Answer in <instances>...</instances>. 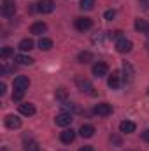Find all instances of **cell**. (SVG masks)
Returning <instances> with one entry per match:
<instances>
[{
    "label": "cell",
    "instance_id": "cell-1",
    "mask_svg": "<svg viewBox=\"0 0 149 151\" xmlns=\"http://www.w3.org/2000/svg\"><path fill=\"white\" fill-rule=\"evenodd\" d=\"M16 12V4L14 0H2V16L4 18H11Z\"/></svg>",
    "mask_w": 149,
    "mask_h": 151
},
{
    "label": "cell",
    "instance_id": "cell-2",
    "mask_svg": "<svg viewBox=\"0 0 149 151\" xmlns=\"http://www.w3.org/2000/svg\"><path fill=\"white\" fill-rule=\"evenodd\" d=\"M75 28L79 30V32H84V30H90L91 27H93V19L91 18H75Z\"/></svg>",
    "mask_w": 149,
    "mask_h": 151
},
{
    "label": "cell",
    "instance_id": "cell-3",
    "mask_svg": "<svg viewBox=\"0 0 149 151\" xmlns=\"http://www.w3.org/2000/svg\"><path fill=\"white\" fill-rule=\"evenodd\" d=\"M93 113L97 116H109V114H112V107H111V104H107V102H100V104L95 106Z\"/></svg>",
    "mask_w": 149,
    "mask_h": 151
},
{
    "label": "cell",
    "instance_id": "cell-4",
    "mask_svg": "<svg viewBox=\"0 0 149 151\" xmlns=\"http://www.w3.org/2000/svg\"><path fill=\"white\" fill-rule=\"evenodd\" d=\"M37 11L42 14H49L54 11V2L53 0H40L37 4Z\"/></svg>",
    "mask_w": 149,
    "mask_h": 151
},
{
    "label": "cell",
    "instance_id": "cell-5",
    "mask_svg": "<svg viewBox=\"0 0 149 151\" xmlns=\"http://www.w3.org/2000/svg\"><path fill=\"white\" fill-rule=\"evenodd\" d=\"M72 114L70 113H60L56 118H54V123L58 125V127H69L70 123H72Z\"/></svg>",
    "mask_w": 149,
    "mask_h": 151
},
{
    "label": "cell",
    "instance_id": "cell-6",
    "mask_svg": "<svg viewBox=\"0 0 149 151\" xmlns=\"http://www.w3.org/2000/svg\"><path fill=\"white\" fill-rule=\"evenodd\" d=\"M107 72H109L107 63H104V62H97V63L93 65V76H95V77H104V76H107Z\"/></svg>",
    "mask_w": 149,
    "mask_h": 151
},
{
    "label": "cell",
    "instance_id": "cell-7",
    "mask_svg": "<svg viewBox=\"0 0 149 151\" xmlns=\"http://www.w3.org/2000/svg\"><path fill=\"white\" fill-rule=\"evenodd\" d=\"M132 47H133L132 40H126V39H119V40L116 42V49H117L119 53H130V51H132Z\"/></svg>",
    "mask_w": 149,
    "mask_h": 151
},
{
    "label": "cell",
    "instance_id": "cell-8",
    "mask_svg": "<svg viewBox=\"0 0 149 151\" xmlns=\"http://www.w3.org/2000/svg\"><path fill=\"white\" fill-rule=\"evenodd\" d=\"M28 86H30V79L27 77V76H18L16 79H14V88L16 90H28Z\"/></svg>",
    "mask_w": 149,
    "mask_h": 151
},
{
    "label": "cell",
    "instance_id": "cell-9",
    "mask_svg": "<svg viewBox=\"0 0 149 151\" xmlns=\"http://www.w3.org/2000/svg\"><path fill=\"white\" fill-rule=\"evenodd\" d=\"M107 84H109V88H112V90H117L119 84H121V74H119L117 70H114V72L109 76V79H107Z\"/></svg>",
    "mask_w": 149,
    "mask_h": 151
},
{
    "label": "cell",
    "instance_id": "cell-10",
    "mask_svg": "<svg viewBox=\"0 0 149 151\" xmlns=\"http://www.w3.org/2000/svg\"><path fill=\"white\" fill-rule=\"evenodd\" d=\"M75 83H77V86H79V90H81V91H88L90 95H95L93 86L90 84V81H86V79H82V77H77V79H75Z\"/></svg>",
    "mask_w": 149,
    "mask_h": 151
},
{
    "label": "cell",
    "instance_id": "cell-11",
    "mask_svg": "<svg viewBox=\"0 0 149 151\" xmlns=\"http://www.w3.org/2000/svg\"><path fill=\"white\" fill-rule=\"evenodd\" d=\"M5 127L7 128H19L21 127V119L18 116H14V114H9L5 118Z\"/></svg>",
    "mask_w": 149,
    "mask_h": 151
},
{
    "label": "cell",
    "instance_id": "cell-12",
    "mask_svg": "<svg viewBox=\"0 0 149 151\" xmlns=\"http://www.w3.org/2000/svg\"><path fill=\"white\" fill-rule=\"evenodd\" d=\"M79 134H81V137L90 139V137L95 135V127H93V125H82V127L79 128Z\"/></svg>",
    "mask_w": 149,
    "mask_h": 151
},
{
    "label": "cell",
    "instance_id": "cell-13",
    "mask_svg": "<svg viewBox=\"0 0 149 151\" xmlns=\"http://www.w3.org/2000/svg\"><path fill=\"white\" fill-rule=\"evenodd\" d=\"M60 139H62V142H65V144H70V142L75 139V132L72 130V128H67V130H63V132H62Z\"/></svg>",
    "mask_w": 149,
    "mask_h": 151
},
{
    "label": "cell",
    "instance_id": "cell-14",
    "mask_svg": "<svg viewBox=\"0 0 149 151\" xmlns=\"http://www.w3.org/2000/svg\"><path fill=\"white\" fill-rule=\"evenodd\" d=\"M119 130H121L123 134H133V132H135V123H133V121H128V119H125V121H121V125H119Z\"/></svg>",
    "mask_w": 149,
    "mask_h": 151
},
{
    "label": "cell",
    "instance_id": "cell-15",
    "mask_svg": "<svg viewBox=\"0 0 149 151\" xmlns=\"http://www.w3.org/2000/svg\"><path fill=\"white\" fill-rule=\"evenodd\" d=\"M135 30H137V32H140V34L149 32V21L142 19V18H137V19H135Z\"/></svg>",
    "mask_w": 149,
    "mask_h": 151
},
{
    "label": "cell",
    "instance_id": "cell-16",
    "mask_svg": "<svg viewBox=\"0 0 149 151\" xmlns=\"http://www.w3.org/2000/svg\"><path fill=\"white\" fill-rule=\"evenodd\" d=\"M47 30V27H46V23H42V21H37V23H34L32 27H30V32L34 34V35H40V34H44Z\"/></svg>",
    "mask_w": 149,
    "mask_h": 151
},
{
    "label": "cell",
    "instance_id": "cell-17",
    "mask_svg": "<svg viewBox=\"0 0 149 151\" xmlns=\"http://www.w3.org/2000/svg\"><path fill=\"white\" fill-rule=\"evenodd\" d=\"M19 113L25 116H34L35 107H34V104H19Z\"/></svg>",
    "mask_w": 149,
    "mask_h": 151
},
{
    "label": "cell",
    "instance_id": "cell-18",
    "mask_svg": "<svg viewBox=\"0 0 149 151\" xmlns=\"http://www.w3.org/2000/svg\"><path fill=\"white\" fill-rule=\"evenodd\" d=\"M123 77H125V81H128V83H130V81H132V79H133V69H132V65H130V63H125V65H123Z\"/></svg>",
    "mask_w": 149,
    "mask_h": 151
},
{
    "label": "cell",
    "instance_id": "cell-19",
    "mask_svg": "<svg viewBox=\"0 0 149 151\" xmlns=\"http://www.w3.org/2000/svg\"><path fill=\"white\" fill-rule=\"evenodd\" d=\"M19 49H21V51H30V49H34V40H32V39H23V40L19 42Z\"/></svg>",
    "mask_w": 149,
    "mask_h": 151
},
{
    "label": "cell",
    "instance_id": "cell-20",
    "mask_svg": "<svg viewBox=\"0 0 149 151\" xmlns=\"http://www.w3.org/2000/svg\"><path fill=\"white\" fill-rule=\"evenodd\" d=\"M77 60H79V63H88V62L93 60V55H91L90 51H82V53H79Z\"/></svg>",
    "mask_w": 149,
    "mask_h": 151
},
{
    "label": "cell",
    "instance_id": "cell-21",
    "mask_svg": "<svg viewBox=\"0 0 149 151\" xmlns=\"http://www.w3.org/2000/svg\"><path fill=\"white\" fill-rule=\"evenodd\" d=\"M16 62L21 63V65H32L34 63V58H30L27 55H16Z\"/></svg>",
    "mask_w": 149,
    "mask_h": 151
},
{
    "label": "cell",
    "instance_id": "cell-22",
    "mask_svg": "<svg viewBox=\"0 0 149 151\" xmlns=\"http://www.w3.org/2000/svg\"><path fill=\"white\" fill-rule=\"evenodd\" d=\"M54 97H56V100L65 102V100H67V97H69V91H67L65 88H58V90L54 91Z\"/></svg>",
    "mask_w": 149,
    "mask_h": 151
},
{
    "label": "cell",
    "instance_id": "cell-23",
    "mask_svg": "<svg viewBox=\"0 0 149 151\" xmlns=\"http://www.w3.org/2000/svg\"><path fill=\"white\" fill-rule=\"evenodd\" d=\"M39 47H40V49H44V51H49V49H51V47H53V40H51V39H40V40H39Z\"/></svg>",
    "mask_w": 149,
    "mask_h": 151
},
{
    "label": "cell",
    "instance_id": "cell-24",
    "mask_svg": "<svg viewBox=\"0 0 149 151\" xmlns=\"http://www.w3.org/2000/svg\"><path fill=\"white\" fill-rule=\"evenodd\" d=\"M79 7H81L82 11H91V9L95 7V0H81Z\"/></svg>",
    "mask_w": 149,
    "mask_h": 151
},
{
    "label": "cell",
    "instance_id": "cell-25",
    "mask_svg": "<svg viewBox=\"0 0 149 151\" xmlns=\"http://www.w3.org/2000/svg\"><path fill=\"white\" fill-rule=\"evenodd\" d=\"M12 53H14V49L9 47V46H5V47H2V51H0V58H2V60H7Z\"/></svg>",
    "mask_w": 149,
    "mask_h": 151
},
{
    "label": "cell",
    "instance_id": "cell-26",
    "mask_svg": "<svg viewBox=\"0 0 149 151\" xmlns=\"http://www.w3.org/2000/svg\"><path fill=\"white\" fill-rule=\"evenodd\" d=\"M25 151H40V150H39L37 142L30 139V141H27V142H25Z\"/></svg>",
    "mask_w": 149,
    "mask_h": 151
},
{
    "label": "cell",
    "instance_id": "cell-27",
    "mask_svg": "<svg viewBox=\"0 0 149 151\" xmlns=\"http://www.w3.org/2000/svg\"><path fill=\"white\" fill-rule=\"evenodd\" d=\"M23 95H25L23 90H16V91L12 93V100H14V102H19V100L23 99Z\"/></svg>",
    "mask_w": 149,
    "mask_h": 151
},
{
    "label": "cell",
    "instance_id": "cell-28",
    "mask_svg": "<svg viewBox=\"0 0 149 151\" xmlns=\"http://www.w3.org/2000/svg\"><path fill=\"white\" fill-rule=\"evenodd\" d=\"M62 107H63V113H69V111H72V109H74V104H72V102H67V100H65Z\"/></svg>",
    "mask_w": 149,
    "mask_h": 151
},
{
    "label": "cell",
    "instance_id": "cell-29",
    "mask_svg": "<svg viewBox=\"0 0 149 151\" xmlns=\"http://www.w3.org/2000/svg\"><path fill=\"white\" fill-rule=\"evenodd\" d=\"M114 16H116V11H112V9H109V11H105V14H104V18H105L107 21H111V19H114Z\"/></svg>",
    "mask_w": 149,
    "mask_h": 151
},
{
    "label": "cell",
    "instance_id": "cell-30",
    "mask_svg": "<svg viewBox=\"0 0 149 151\" xmlns=\"http://www.w3.org/2000/svg\"><path fill=\"white\" fill-rule=\"evenodd\" d=\"M111 37H116V39H125L123 37V30H116V32H112Z\"/></svg>",
    "mask_w": 149,
    "mask_h": 151
},
{
    "label": "cell",
    "instance_id": "cell-31",
    "mask_svg": "<svg viewBox=\"0 0 149 151\" xmlns=\"http://www.w3.org/2000/svg\"><path fill=\"white\" fill-rule=\"evenodd\" d=\"M111 141L114 142V144H116V146H121V139H119V137H116V135H112V137H111Z\"/></svg>",
    "mask_w": 149,
    "mask_h": 151
},
{
    "label": "cell",
    "instance_id": "cell-32",
    "mask_svg": "<svg viewBox=\"0 0 149 151\" xmlns=\"http://www.w3.org/2000/svg\"><path fill=\"white\" fill-rule=\"evenodd\" d=\"M0 95H5V83H0Z\"/></svg>",
    "mask_w": 149,
    "mask_h": 151
},
{
    "label": "cell",
    "instance_id": "cell-33",
    "mask_svg": "<svg viewBox=\"0 0 149 151\" xmlns=\"http://www.w3.org/2000/svg\"><path fill=\"white\" fill-rule=\"evenodd\" d=\"M142 139H144L146 142H149V128L146 130V132H144V134H142Z\"/></svg>",
    "mask_w": 149,
    "mask_h": 151
},
{
    "label": "cell",
    "instance_id": "cell-34",
    "mask_svg": "<svg viewBox=\"0 0 149 151\" xmlns=\"http://www.w3.org/2000/svg\"><path fill=\"white\" fill-rule=\"evenodd\" d=\"M79 151H93L91 146H82V148H79Z\"/></svg>",
    "mask_w": 149,
    "mask_h": 151
},
{
    "label": "cell",
    "instance_id": "cell-35",
    "mask_svg": "<svg viewBox=\"0 0 149 151\" xmlns=\"http://www.w3.org/2000/svg\"><path fill=\"white\" fill-rule=\"evenodd\" d=\"M140 2H142L144 5H149V0H140Z\"/></svg>",
    "mask_w": 149,
    "mask_h": 151
},
{
    "label": "cell",
    "instance_id": "cell-36",
    "mask_svg": "<svg viewBox=\"0 0 149 151\" xmlns=\"http://www.w3.org/2000/svg\"><path fill=\"white\" fill-rule=\"evenodd\" d=\"M148 93H149V88H148Z\"/></svg>",
    "mask_w": 149,
    "mask_h": 151
}]
</instances>
